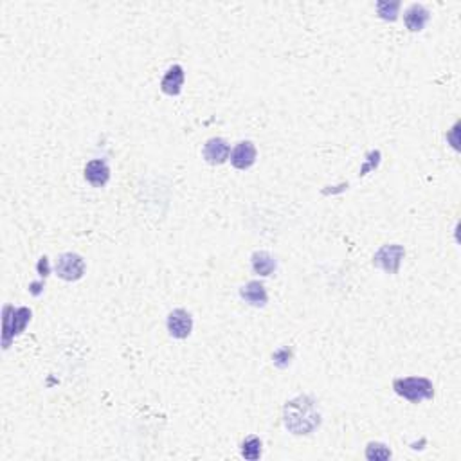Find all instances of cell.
<instances>
[{
	"label": "cell",
	"mask_w": 461,
	"mask_h": 461,
	"mask_svg": "<svg viewBox=\"0 0 461 461\" xmlns=\"http://www.w3.org/2000/svg\"><path fill=\"white\" fill-rule=\"evenodd\" d=\"M202 155H204V161L207 164L220 166V164L227 163V158L231 157V145L224 137H213L204 145Z\"/></svg>",
	"instance_id": "cell-7"
},
{
	"label": "cell",
	"mask_w": 461,
	"mask_h": 461,
	"mask_svg": "<svg viewBox=\"0 0 461 461\" xmlns=\"http://www.w3.org/2000/svg\"><path fill=\"white\" fill-rule=\"evenodd\" d=\"M37 270H38V274H40V278H43V280H45L47 276L51 274V265H49V258H47V256L40 258V260H38V263H37Z\"/></svg>",
	"instance_id": "cell-19"
},
{
	"label": "cell",
	"mask_w": 461,
	"mask_h": 461,
	"mask_svg": "<svg viewBox=\"0 0 461 461\" xmlns=\"http://www.w3.org/2000/svg\"><path fill=\"white\" fill-rule=\"evenodd\" d=\"M31 310L28 307L20 308H6V321H4V348H10L11 339L20 336L29 322H31Z\"/></svg>",
	"instance_id": "cell-3"
},
{
	"label": "cell",
	"mask_w": 461,
	"mask_h": 461,
	"mask_svg": "<svg viewBox=\"0 0 461 461\" xmlns=\"http://www.w3.org/2000/svg\"><path fill=\"white\" fill-rule=\"evenodd\" d=\"M184 67L175 63V65L170 67L166 70V74L161 79V90H163L166 96H178L182 92V87H184Z\"/></svg>",
	"instance_id": "cell-11"
},
{
	"label": "cell",
	"mask_w": 461,
	"mask_h": 461,
	"mask_svg": "<svg viewBox=\"0 0 461 461\" xmlns=\"http://www.w3.org/2000/svg\"><path fill=\"white\" fill-rule=\"evenodd\" d=\"M292 348H289V346H281V348H278L272 354V360H274V364L278 366L280 369H285L289 368L290 362H292Z\"/></svg>",
	"instance_id": "cell-17"
},
{
	"label": "cell",
	"mask_w": 461,
	"mask_h": 461,
	"mask_svg": "<svg viewBox=\"0 0 461 461\" xmlns=\"http://www.w3.org/2000/svg\"><path fill=\"white\" fill-rule=\"evenodd\" d=\"M283 424L287 431L296 436L312 434L321 425V413L317 402L310 395H299L283 407Z\"/></svg>",
	"instance_id": "cell-1"
},
{
	"label": "cell",
	"mask_w": 461,
	"mask_h": 461,
	"mask_svg": "<svg viewBox=\"0 0 461 461\" xmlns=\"http://www.w3.org/2000/svg\"><path fill=\"white\" fill-rule=\"evenodd\" d=\"M43 290V281H37V283L29 285V292L33 294V296H40Z\"/></svg>",
	"instance_id": "cell-20"
},
{
	"label": "cell",
	"mask_w": 461,
	"mask_h": 461,
	"mask_svg": "<svg viewBox=\"0 0 461 461\" xmlns=\"http://www.w3.org/2000/svg\"><path fill=\"white\" fill-rule=\"evenodd\" d=\"M398 10H400L398 0H380V2H377L378 17L382 20H387V22H395L398 19Z\"/></svg>",
	"instance_id": "cell-15"
},
{
	"label": "cell",
	"mask_w": 461,
	"mask_h": 461,
	"mask_svg": "<svg viewBox=\"0 0 461 461\" xmlns=\"http://www.w3.org/2000/svg\"><path fill=\"white\" fill-rule=\"evenodd\" d=\"M393 389L398 396L411 404H420L424 400L434 398L433 382L425 377H402L393 380Z\"/></svg>",
	"instance_id": "cell-2"
},
{
	"label": "cell",
	"mask_w": 461,
	"mask_h": 461,
	"mask_svg": "<svg viewBox=\"0 0 461 461\" xmlns=\"http://www.w3.org/2000/svg\"><path fill=\"white\" fill-rule=\"evenodd\" d=\"M251 267L254 270V274L261 276V278H269L278 269V261L276 258L267 251H256L251 256Z\"/></svg>",
	"instance_id": "cell-13"
},
{
	"label": "cell",
	"mask_w": 461,
	"mask_h": 461,
	"mask_svg": "<svg viewBox=\"0 0 461 461\" xmlns=\"http://www.w3.org/2000/svg\"><path fill=\"white\" fill-rule=\"evenodd\" d=\"M166 328L173 339H187L193 331V317L184 308H175L168 314Z\"/></svg>",
	"instance_id": "cell-6"
},
{
	"label": "cell",
	"mask_w": 461,
	"mask_h": 461,
	"mask_svg": "<svg viewBox=\"0 0 461 461\" xmlns=\"http://www.w3.org/2000/svg\"><path fill=\"white\" fill-rule=\"evenodd\" d=\"M431 19V13L424 4H411L404 13L405 28L409 29L411 33H420L425 28V23Z\"/></svg>",
	"instance_id": "cell-12"
},
{
	"label": "cell",
	"mask_w": 461,
	"mask_h": 461,
	"mask_svg": "<svg viewBox=\"0 0 461 461\" xmlns=\"http://www.w3.org/2000/svg\"><path fill=\"white\" fill-rule=\"evenodd\" d=\"M405 256V249L398 243H387L382 245L373 256V265L377 269H382L387 274H396L402 265V260Z\"/></svg>",
	"instance_id": "cell-4"
},
{
	"label": "cell",
	"mask_w": 461,
	"mask_h": 461,
	"mask_svg": "<svg viewBox=\"0 0 461 461\" xmlns=\"http://www.w3.org/2000/svg\"><path fill=\"white\" fill-rule=\"evenodd\" d=\"M240 298L249 303L251 307L256 308H263L267 303H269V294H267L265 285L261 283V281H249L247 285H243L242 289H240Z\"/></svg>",
	"instance_id": "cell-10"
},
{
	"label": "cell",
	"mask_w": 461,
	"mask_h": 461,
	"mask_svg": "<svg viewBox=\"0 0 461 461\" xmlns=\"http://www.w3.org/2000/svg\"><path fill=\"white\" fill-rule=\"evenodd\" d=\"M231 164L240 172L252 168L258 158V150L252 141H240L231 152Z\"/></svg>",
	"instance_id": "cell-8"
},
{
	"label": "cell",
	"mask_w": 461,
	"mask_h": 461,
	"mask_svg": "<svg viewBox=\"0 0 461 461\" xmlns=\"http://www.w3.org/2000/svg\"><path fill=\"white\" fill-rule=\"evenodd\" d=\"M85 181L92 184L94 187H103L107 186L108 181H110V168H108V164L101 158H92L87 163L85 166Z\"/></svg>",
	"instance_id": "cell-9"
},
{
	"label": "cell",
	"mask_w": 461,
	"mask_h": 461,
	"mask_svg": "<svg viewBox=\"0 0 461 461\" xmlns=\"http://www.w3.org/2000/svg\"><path fill=\"white\" fill-rule=\"evenodd\" d=\"M261 452H263V443L258 436H247V438L242 442V456L249 461H256L261 458Z\"/></svg>",
	"instance_id": "cell-14"
},
{
	"label": "cell",
	"mask_w": 461,
	"mask_h": 461,
	"mask_svg": "<svg viewBox=\"0 0 461 461\" xmlns=\"http://www.w3.org/2000/svg\"><path fill=\"white\" fill-rule=\"evenodd\" d=\"M393 454L391 451H389V447L387 445H384V443H378V442H371L368 443V447H366V458L371 461H378V460H389Z\"/></svg>",
	"instance_id": "cell-16"
},
{
	"label": "cell",
	"mask_w": 461,
	"mask_h": 461,
	"mask_svg": "<svg viewBox=\"0 0 461 461\" xmlns=\"http://www.w3.org/2000/svg\"><path fill=\"white\" fill-rule=\"evenodd\" d=\"M378 163H380V152H378V150H373V152H369L368 154V163L364 164L362 170H360V177L368 175L371 170L377 168Z\"/></svg>",
	"instance_id": "cell-18"
},
{
	"label": "cell",
	"mask_w": 461,
	"mask_h": 461,
	"mask_svg": "<svg viewBox=\"0 0 461 461\" xmlns=\"http://www.w3.org/2000/svg\"><path fill=\"white\" fill-rule=\"evenodd\" d=\"M54 269L63 281H78L85 274V260L76 252H63L58 256Z\"/></svg>",
	"instance_id": "cell-5"
}]
</instances>
